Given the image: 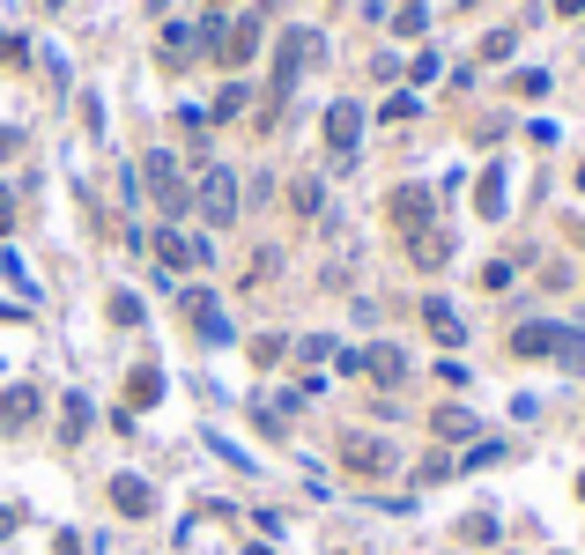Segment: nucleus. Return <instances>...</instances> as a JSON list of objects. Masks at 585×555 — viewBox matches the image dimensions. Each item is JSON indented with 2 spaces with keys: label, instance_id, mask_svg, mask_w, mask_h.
Returning <instances> with one entry per match:
<instances>
[{
  "label": "nucleus",
  "instance_id": "obj_1",
  "mask_svg": "<svg viewBox=\"0 0 585 555\" xmlns=\"http://www.w3.org/2000/svg\"><path fill=\"white\" fill-rule=\"evenodd\" d=\"M318 60V38L312 30H282V52H274V97H290L296 90V74Z\"/></svg>",
  "mask_w": 585,
  "mask_h": 555
},
{
  "label": "nucleus",
  "instance_id": "obj_2",
  "mask_svg": "<svg viewBox=\"0 0 585 555\" xmlns=\"http://www.w3.org/2000/svg\"><path fill=\"white\" fill-rule=\"evenodd\" d=\"M148 193H156V208H164V222H178L186 208H194V200H186V178H178V164L164 156V148L148 156Z\"/></svg>",
  "mask_w": 585,
  "mask_h": 555
},
{
  "label": "nucleus",
  "instance_id": "obj_3",
  "mask_svg": "<svg viewBox=\"0 0 585 555\" xmlns=\"http://www.w3.org/2000/svg\"><path fill=\"white\" fill-rule=\"evenodd\" d=\"M342 467H348V474H386L393 444H386V437H370V430H342Z\"/></svg>",
  "mask_w": 585,
  "mask_h": 555
},
{
  "label": "nucleus",
  "instance_id": "obj_4",
  "mask_svg": "<svg viewBox=\"0 0 585 555\" xmlns=\"http://www.w3.org/2000/svg\"><path fill=\"white\" fill-rule=\"evenodd\" d=\"M386 216H393V230H400V238H422V230H430V193H422V186H393Z\"/></svg>",
  "mask_w": 585,
  "mask_h": 555
},
{
  "label": "nucleus",
  "instance_id": "obj_5",
  "mask_svg": "<svg viewBox=\"0 0 585 555\" xmlns=\"http://www.w3.org/2000/svg\"><path fill=\"white\" fill-rule=\"evenodd\" d=\"M356 142H364V112H356V104H334V112H326V148H334V156H342V164H348V156H356Z\"/></svg>",
  "mask_w": 585,
  "mask_h": 555
},
{
  "label": "nucleus",
  "instance_id": "obj_6",
  "mask_svg": "<svg viewBox=\"0 0 585 555\" xmlns=\"http://www.w3.org/2000/svg\"><path fill=\"white\" fill-rule=\"evenodd\" d=\"M200 216L208 222L238 216V178H230V170H208V178H200Z\"/></svg>",
  "mask_w": 585,
  "mask_h": 555
},
{
  "label": "nucleus",
  "instance_id": "obj_7",
  "mask_svg": "<svg viewBox=\"0 0 585 555\" xmlns=\"http://www.w3.org/2000/svg\"><path fill=\"white\" fill-rule=\"evenodd\" d=\"M186 318L200 326V341H230V318H222V304H216L208 290H194V296H186Z\"/></svg>",
  "mask_w": 585,
  "mask_h": 555
},
{
  "label": "nucleus",
  "instance_id": "obj_8",
  "mask_svg": "<svg viewBox=\"0 0 585 555\" xmlns=\"http://www.w3.org/2000/svg\"><path fill=\"white\" fill-rule=\"evenodd\" d=\"M556 348H563V326H549V318H534V326L512 334V356H556Z\"/></svg>",
  "mask_w": 585,
  "mask_h": 555
},
{
  "label": "nucleus",
  "instance_id": "obj_9",
  "mask_svg": "<svg viewBox=\"0 0 585 555\" xmlns=\"http://www.w3.org/2000/svg\"><path fill=\"white\" fill-rule=\"evenodd\" d=\"M112 504H119L126 519H148V511H156V496H148L142 474H119V482H112Z\"/></svg>",
  "mask_w": 585,
  "mask_h": 555
},
{
  "label": "nucleus",
  "instance_id": "obj_10",
  "mask_svg": "<svg viewBox=\"0 0 585 555\" xmlns=\"http://www.w3.org/2000/svg\"><path fill=\"white\" fill-rule=\"evenodd\" d=\"M252 52H260V15H244V23L222 38V67H244Z\"/></svg>",
  "mask_w": 585,
  "mask_h": 555
},
{
  "label": "nucleus",
  "instance_id": "obj_11",
  "mask_svg": "<svg viewBox=\"0 0 585 555\" xmlns=\"http://www.w3.org/2000/svg\"><path fill=\"white\" fill-rule=\"evenodd\" d=\"M30 415H38V386H8L0 392V422H8V430H23Z\"/></svg>",
  "mask_w": 585,
  "mask_h": 555
},
{
  "label": "nucleus",
  "instance_id": "obj_12",
  "mask_svg": "<svg viewBox=\"0 0 585 555\" xmlns=\"http://www.w3.org/2000/svg\"><path fill=\"white\" fill-rule=\"evenodd\" d=\"M126 400H134V408H156V400H164V370H134V378H126Z\"/></svg>",
  "mask_w": 585,
  "mask_h": 555
},
{
  "label": "nucleus",
  "instance_id": "obj_13",
  "mask_svg": "<svg viewBox=\"0 0 585 555\" xmlns=\"http://www.w3.org/2000/svg\"><path fill=\"white\" fill-rule=\"evenodd\" d=\"M364 370L378 378V386H400V378H408V363H400V348H370V356H364Z\"/></svg>",
  "mask_w": 585,
  "mask_h": 555
},
{
  "label": "nucleus",
  "instance_id": "obj_14",
  "mask_svg": "<svg viewBox=\"0 0 585 555\" xmlns=\"http://www.w3.org/2000/svg\"><path fill=\"white\" fill-rule=\"evenodd\" d=\"M422 318H430V334H438L445 348H452V341H460V312H452V304H445V296H430V304H422Z\"/></svg>",
  "mask_w": 585,
  "mask_h": 555
},
{
  "label": "nucleus",
  "instance_id": "obj_15",
  "mask_svg": "<svg viewBox=\"0 0 585 555\" xmlns=\"http://www.w3.org/2000/svg\"><path fill=\"white\" fill-rule=\"evenodd\" d=\"M474 208H482V216H489V222L504 216V170H497V164H489V170H482V193H474Z\"/></svg>",
  "mask_w": 585,
  "mask_h": 555
},
{
  "label": "nucleus",
  "instance_id": "obj_16",
  "mask_svg": "<svg viewBox=\"0 0 585 555\" xmlns=\"http://www.w3.org/2000/svg\"><path fill=\"white\" fill-rule=\"evenodd\" d=\"M60 422H67V430H60L67 444H74V437H90V400H82V392H67V408H60Z\"/></svg>",
  "mask_w": 585,
  "mask_h": 555
},
{
  "label": "nucleus",
  "instance_id": "obj_17",
  "mask_svg": "<svg viewBox=\"0 0 585 555\" xmlns=\"http://www.w3.org/2000/svg\"><path fill=\"white\" fill-rule=\"evenodd\" d=\"M408 252H415V266H445V238H438V230H422V238H408Z\"/></svg>",
  "mask_w": 585,
  "mask_h": 555
},
{
  "label": "nucleus",
  "instance_id": "obj_18",
  "mask_svg": "<svg viewBox=\"0 0 585 555\" xmlns=\"http://www.w3.org/2000/svg\"><path fill=\"white\" fill-rule=\"evenodd\" d=\"M430 430H438V437H474V415H467V408H438Z\"/></svg>",
  "mask_w": 585,
  "mask_h": 555
},
{
  "label": "nucleus",
  "instance_id": "obj_19",
  "mask_svg": "<svg viewBox=\"0 0 585 555\" xmlns=\"http://www.w3.org/2000/svg\"><path fill=\"white\" fill-rule=\"evenodd\" d=\"M164 60H171V67H178V60H194V30H186V23L164 30Z\"/></svg>",
  "mask_w": 585,
  "mask_h": 555
},
{
  "label": "nucleus",
  "instance_id": "obj_20",
  "mask_svg": "<svg viewBox=\"0 0 585 555\" xmlns=\"http://www.w3.org/2000/svg\"><path fill=\"white\" fill-rule=\"evenodd\" d=\"M216 112H222V119H238V112H244V82H222V97H216Z\"/></svg>",
  "mask_w": 585,
  "mask_h": 555
},
{
  "label": "nucleus",
  "instance_id": "obj_21",
  "mask_svg": "<svg viewBox=\"0 0 585 555\" xmlns=\"http://www.w3.org/2000/svg\"><path fill=\"white\" fill-rule=\"evenodd\" d=\"M296 216H318V178H296Z\"/></svg>",
  "mask_w": 585,
  "mask_h": 555
},
{
  "label": "nucleus",
  "instance_id": "obj_22",
  "mask_svg": "<svg viewBox=\"0 0 585 555\" xmlns=\"http://www.w3.org/2000/svg\"><path fill=\"white\" fill-rule=\"evenodd\" d=\"M112 318H119V326H142V304H134V296L119 290V296H112Z\"/></svg>",
  "mask_w": 585,
  "mask_h": 555
},
{
  "label": "nucleus",
  "instance_id": "obj_23",
  "mask_svg": "<svg viewBox=\"0 0 585 555\" xmlns=\"http://www.w3.org/2000/svg\"><path fill=\"white\" fill-rule=\"evenodd\" d=\"M556 356L571 363V370H585V341H578V334H563V348H556Z\"/></svg>",
  "mask_w": 585,
  "mask_h": 555
},
{
  "label": "nucleus",
  "instance_id": "obj_24",
  "mask_svg": "<svg viewBox=\"0 0 585 555\" xmlns=\"http://www.w3.org/2000/svg\"><path fill=\"white\" fill-rule=\"evenodd\" d=\"M8 222H15V200L0 193V238H8Z\"/></svg>",
  "mask_w": 585,
  "mask_h": 555
},
{
  "label": "nucleus",
  "instance_id": "obj_25",
  "mask_svg": "<svg viewBox=\"0 0 585 555\" xmlns=\"http://www.w3.org/2000/svg\"><path fill=\"white\" fill-rule=\"evenodd\" d=\"M8 526H15V511H0V533H8Z\"/></svg>",
  "mask_w": 585,
  "mask_h": 555
},
{
  "label": "nucleus",
  "instance_id": "obj_26",
  "mask_svg": "<svg viewBox=\"0 0 585 555\" xmlns=\"http://www.w3.org/2000/svg\"><path fill=\"white\" fill-rule=\"evenodd\" d=\"M578 496H585V474H578Z\"/></svg>",
  "mask_w": 585,
  "mask_h": 555
}]
</instances>
